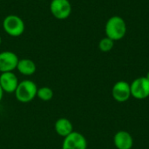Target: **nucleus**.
Segmentation results:
<instances>
[{"label":"nucleus","mask_w":149,"mask_h":149,"mask_svg":"<svg viewBox=\"0 0 149 149\" xmlns=\"http://www.w3.org/2000/svg\"><path fill=\"white\" fill-rule=\"evenodd\" d=\"M105 32L107 37L113 41L123 38L127 32V24L125 20L119 16L110 17L106 24Z\"/></svg>","instance_id":"f257e3e1"},{"label":"nucleus","mask_w":149,"mask_h":149,"mask_svg":"<svg viewBox=\"0 0 149 149\" xmlns=\"http://www.w3.org/2000/svg\"><path fill=\"white\" fill-rule=\"evenodd\" d=\"M38 86L35 82L25 79L18 83L15 91L16 99L21 103H29L37 97Z\"/></svg>","instance_id":"f03ea898"},{"label":"nucleus","mask_w":149,"mask_h":149,"mask_svg":"<svg viewBox=\"0 0 149 149\" xmlns=\"http://www.w3.org/2000/svg\"><path fill=\"white\" fill-rule=\"evenodd\" d=\"M3 31L12 38H18L23 35L25 30V24L24 20L14 14L6 16L3 20Z\"/></svg>","instance_id":"7ed1b4c3"},{"label":"nucleus","mask_w":149,"mask_h":149,"mask_svg":"<svg viewBox=\"0 0 149 149\" xmlns=\"http://www.w3.org/2000/svg\"><path fill=\"white\" fill-rule=\"evenodd\" d=\"M50 11L55 18L64 20L70 17L72 13V4L69 0H52Z\"/></svg>","instance_id":"20e7f679"},{"label":"nucleus","mask_w":149,"mask_h":149,"mask_svg":"<svg viewBox=\"0 0 149 149\" xmlns=\"http://www.w3.org/2000/svg\"><path fill=\"white\" fill-rule=\"evenodd\" d=\"M131 96L137 100H144L149 97V80L146 77L135 79L131 84Z\"/></svg>","instance_id":"39448f33"},{"label":"nucleus","mask_w":149,"mask_h":149,"mask_svg":"<svg viewBox=\"0 0 149 149\" xmlns=\"http://www.w3.org/2000/svg\"><path fill=\"white\" fill-rule=\"evenodd\" d=\"M87 141L86 137L79 133L72 132L69 135L64 138L62 149H86Z\"/></svg>","instance_id":"423d86ee"},{"label":"nucleus","mask_w":149,"mask_h":149,"mask_svg":"<svg viewBox=\"0 0 149 149\" xmlns=\"http://www.w3.org/2000/svg\"><path fill=\"white\" fill-rule=\"evenodd\" d=\"M112 96L117 102L123 103L127 101L131 97L130 84L124 80L116 82L112 88Z\"/></svg>","instance_id":"0eeeda50"},{"label":"nucleus","mask_w":149,"mask_h":149,"mask_svg":"<svg viewBox=\"0 0 149 149\" xmlns=\"http://www.w3.org/2000/svg\"><path fill=\"white\" fill-rule=\"evenodd\" d=\"M18 57L16 53L10 51H3L0 52V72H13L17 69Z\"/></svg>","instance_id":"6e6552de"},{"label":"nucleus","mask_w":149,"mask_h":149,"mask_svg":"<svg viewBox=\"0 0 149 149\" xmlns=\"http://www.w3.org/2000/svg\"><path fill=\"white\" fill-rule=\"evenodd\" d=\"M18 83V79L13 72H2L0 74V86L4 93H15Z\"/></svg>","instance_id":"1a4fd4ad"},{"label":"nucleus","mask_w":149,"mask_h":149,"mask_svg":"<svg viewBox=\"0 0 149 149\" xmlns=\"http://www.w3.org/2000/svg\"><path fill=\"white\" fill-rule=\"evenodd\" d=\"M113 144L117 149H132L134 139L127 131H119L113 137Z\"/></svg>","instance_id":"9d476101"},{"label":"nucleus","mask_w":149,"mask_h":149,"mask_svg":"<svg viewBox=\"0 0 149 149\" xmlns=\"http://www.w3.org/2000/svg\"><path fill=\"white\" fill-rule=\"evenodd\" d=\"M54 129L59 136L65 138L73 132V126L68 119L60 118L55 122Z\"/></svg>","instance_id":"9b49d317"},{"label":"nucleus","mask_w":149,"mask_h":149,"mask_svg":"<svg viewBox=\"0 0 149 149\" xmlns=\"http://www.w3.org/2000/svg\"><path fill=\"white\" fill-rule=\"evenodd\" d=\"M17 70L24 76H31L35 73L37 66L33 60L30 58H22L18 60Z\"/></svg>","instance_id":"f8f14e48"},{"label":"nucleus","mask_w":149,"mask_h":149,"mask_svg":"<svg viewBox=\"0 0 149 149\" xmlns=\"http://www.w3.org/2000/svg\"><path fill=\"white\" fill-rule=\"evenodd\" d=\"M37 97L43 101H49L53 98V91L48 86H42L38 88Z\"/></svg>","instance_id":"ddd939ff"},{"label":"nucleus","mask_w":149,"mask_h":149,"mask_svg":"<svg viewBox=\"0 0 149 149\" xmlns=\"http://www.w3.org/2000/svg\"><path fill=\"white\" fill-rule=\"evenodd\" d=\"M114 46V41L107 37L102 38L99 43V48L103 52H110Z\"/></svg>","instance_id":"4468645a"},{"label":"nucleus","mask_w":149,"mask_h":149,"mask_svg":"<svg viewBox=\"0 0 149 149\" xmlns=\"http://www.w3.org/2000/svg\"><path fill=\"white\" fill-rule=\"evenodd\" d=\"M3 89H2V87H1V86H0V102L2 101V99H3Z\"/></svg>","instance_id":"2eb2a0df"},{"label":"nucleus","mask_w":149,"mask_h":149,"mask_svg":"<svg viewBox=\"0 0 149 149\" xmlns=\"http://www.w3.org/2000/svg\"><path fill=\"white\" fill-rule=\"evenodd\" d=\"M145 77H146V78H147V79H148V80H149V72H148V73H147V75H146Z\"/></svg>","instance_id":"dca6fc26"},{"label":"nucleus","mask_w":149,"mask_h":149,"mask_svg":"<svg viewBox=\"0 0 149 149\" xmlns=\"http://www.w3.org/2000/svg\"><path fill=\"white\" fill-rule=\"evenodd\" d=\"M1 44H2V38H1V36H0V45H1Z\"/></svg>","instance_id":"f3484780"},{"label":"nucleus","mask_w":149,"mask_h":149,"mask_svg":"<svg viewBox=\"0 0 149 149\" xmlns=\"http://www.w3.org/2000/svg\"><path fill=\"white\" fill-rule=\"evenodd\" d=\"M40 1H42V0H40Z\"/></svg>","instance_id":"a211bd4d"}]
</instances>
